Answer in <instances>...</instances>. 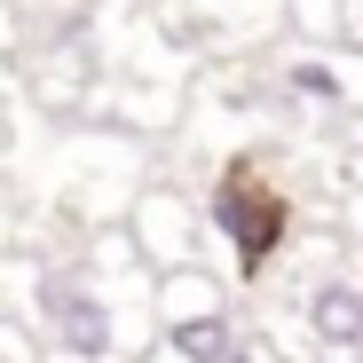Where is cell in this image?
Segmentation results:
<instances>
[{"label":"cell","instance_id":"cell-1","mask_svg":"<svg viewBox=\"0 0 363 363\" xmlns=\"http://www.w3.org/2000/svg\"><path fill=\"white\" fill-rule=\"evenodd\" d=\"M206 229L221 237L229 269L245 284H261V269L292 237V198L277 190V174H261V158H229L213 174V190H206Z\"/></svg>","mask_w":363,"mask_h":363},{"label":"cell","instance_id":"cell-2","mask_svg":"<svg viewBox=\"0 0 363 363\" xmlns=\"http://www.w3.org/2000/svg\"><path fill=\"white\" fill-rule=\"evenodd\" d=\"M32 308H40V332H48V347L64 363H118V355H127V308L111 300V284H103L95 261L40 269Z\"/></svg>","mask_w":363,"mask_h":363},{"label":"cell","instance_id":"cell-4","mask_svg":"<svg viewBox=\"0 0 363 363\" xmlns=\"http://www.w3.org/2000/svg\"><path fill=\"white\" fill-rule=\"evenodd\" d=\"M300 324L324 355H363V284L355 277H316L300 300Z\"/></svg>","mask_w":363,"mask_h":363},{"label":"cell","instance_id":"cell-3","mask_svg":"<svg viewBox=\"0 0 363 363\" xmlns=\"http://www.w3.org/2000/svg\"><path fill=\"white\" fill-rule=\"evenodd\" d=\"M127 245H135V261L190 269V253H198V221H190V206H182L174 190H143L135 213H127Z\"/></svg>","mask_w":363,"mask_h":363},{"label":"cell","instance_id":"cell-5","mask_svg":"<svg viewBox=\"0 0 363 363\" xmlns=\"http://www.w3.org/2000/svg\"><path fill=\"white\" fill-rule=\"evenodd\" d=\"M277 79H284V95H292V103H316V111L355 103V79H347V64H332V55H292Z\"/></svg>","mask_w":363,"mask_h":363}]
</instances>
